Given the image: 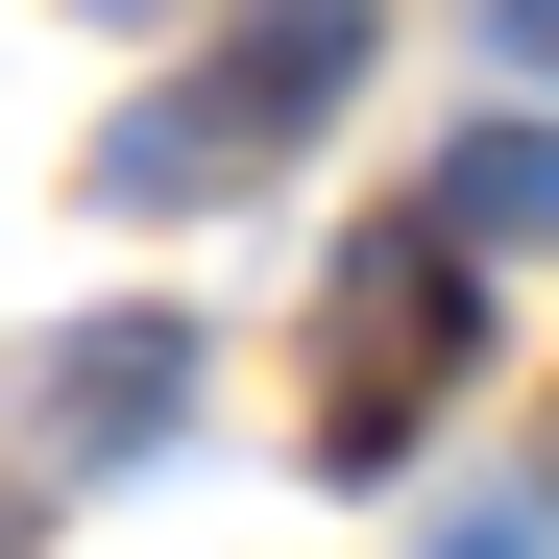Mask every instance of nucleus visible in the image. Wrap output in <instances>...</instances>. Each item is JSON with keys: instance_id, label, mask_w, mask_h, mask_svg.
I'll return each instance as SVG.
<instances>
[{"instance_id": "1", "label": "nucleus", "mask_w": 559, "mask_h": 559, "mask_svg": "<svg viewBox=\"0 0 559 559\" xmlns=\"http://www.w3.org/2000/svg\"><path fill=\"white\" fill-rule=\"evenodd\" d=\"M365 49H390V0H219V49L146 73V98L98 122V219H219V195H267V170L365 98Z\"/></svg>"}, {"instance_id": "2", "label": "nucleus", "mask_w": 559, "mask_h": 559, "mask_svg": "<svg viewBox=\"0 0 559 559\" xmlns=\"http://www.w3.org/2000/svg\"><path fill=\"white\" fill-rule=\"evenodd\" d=\"M462 341H487V267H462L438 219H365V243L317 267V462H341V487H390V462L438 438Z\"/></svg>"}, {"instance_id": "3", "label": "nucleus", "mask_w": 559, "mask_h": 559, "mask_svg": "<svg viewBox=\"0 0 559 559\" xmlns=\"http://www.w3.org/2000/svg\"><path fill=\"white\" fill-rule=\"evenodd\" d=\"M170 414H195V317H73L25 365V487H98V462H146Z\"/></svg>"}, {"instance_id": "4", "label": "nucleus", "mask_w": 559, "mask_h": 559, "mask_svg": "<svg viewBox=\"0 0 559 559\" xmlns=\"http://www.w3.org/2000/svg\"><path fill=\"white\" fill-rule=\"evenodd\" d=\"M462 267H487V243H559V122H487V146H438V195H414Z\"/></svg>"}, {"instance_id": "5", "label": "nucleus", "mask_w": 559, "mask_h": 559, "mask_svg": "<svg viewBox=\"0 0 559 559\" xmlns=\"http://www.w3.org/2000/svg\"><path fill=\"white\" fill-rule=\"evenodd\" d=\"M487 49H511V73H559V0H487Z\"/></svg>"}, {"instance_id": "6", "label": "nucleus", "mask_w": 559, "mask_h": 559, "mask_svg": "<svg viewBox=\"0 0 559 559\" xmlns=\"http://www.w3.org/2000/svg\"><path fill=\"white\" fill-rule=\"evenodd\" d=\"M98 25H170V0H98Z\"/></svg>"}]
</instances>
